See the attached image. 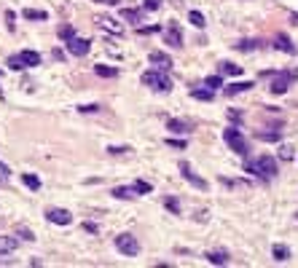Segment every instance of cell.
<instances>
[{
    "label": "cell",
    "mask_w": 298,
    "mask_h": 268,
    "mask_svg": "<svg viewBox=\"0 0 298 268\" xmlns=\"http://www.w3.org/2000/svg\"><path fill=\"white\" fill-rule=\"evenodd\" d=\"M19 247V236H0V255H9Z\"/></svg>",
    "instance_id": "ac0fdd59"
},
{
    "label": "cell",
    "mask_w": 298,
    "mask_h": 268,
    "mask_svg": "<svg viewBox=\"0 0 298 268\" xmlns=\"http://www.w3.org/2000/svg\"><path fill=\"white\" fill-rule=\"evenodd\" d=\"M22 17L30 19V22H46V19H49V14L38 11V9H25V11H22Z\"/></svg>",
    "instance_id": "cb8c5ba5"
},
{
    "label": "cell",
    "mask_w": 298,
    "mask_h": 268,
    "mask_svg": "<svg viewBox=\"0 0 298 268\" xmlns=\"http://www.w3.org/2000/svg\"><path fill=\"white\" fill-rule=\"evenodd\" d=\"M148 89H153V91H159V94H167V91H172V78L167 75V70H145L143 73V78H140Z\"/></svg>",
    "instance_id": "7a4b0ae2"
},
{
    "label": "cell",
    "mask_w": 298,
    "mask_h": 268,
    "mask_svg": "<svg viewBox=\"0 0 298 268\" xmlns=\"http://www.w3.org/2000/svg\"><path fill=\"white\" fill-rule=\"evenodd\" d=\"M234 49H239V51H258V49H263V41H239V43H234Z\"/></svg>",
    "instance_id": "7402d4cb"
},
{
    "label": "cell",
    "mask_w": 298,
    "mask_h": 268,
    "mask_svg": "<svg viewBox=\"0 0 298 268\" xmlns=\"http://www.w3.org/2000/svg\"><path fill=\"white\" fill-rule=\"evenodd\" d=\"M148 59H151L159 70H169L172 65H175V62L169 59V54H164V51H151V54H148Z\"/></svg>",
    "instance_id": "8fae6325"
},
{
    "label": "cell",
    "mask_w": 298,
    "mask_h": 268,
    "mask_svg": "<svg viewBox=\"0 0 298 268\" xmlns=\"http://www.w3.org/2000/svg\"><path fill=\"white\" fill-rule=\"evenodd\" d=\"M295 217H298V215H295Z\"/></svg>",
    "instance_id": "c3c4849f"
},
{
    "label": "cell",
    "mask_w": 298,
    "mask_h": 268,
    "mask_svg": "<svg viewBox=\"0 0 298 268\" xmlns=\"http://www.w3.org/2000/svg\"><path fill=\"white\" fill-rule=\"evenodd\" d=\"M191 99H199V102H213L215 99V91L210 86H196L191 89Z\"/></svg>",
    "instance_id": "e0dca14e"
},
{
    "label": "cell",
    "mask_w": 298,
    "mask_h": 268,
    "mask_svg": "<svg viewBox=\"0 0 298 268\" xmlns=\"http://www.w3.org/2000/svg\"><path fill=\"white\" fill-rule=\"evenodd\" d=\"M253 81H239V83H231V86H226V89H223V94H226V97H237V94H242V91H250V89H253Z\"/></svg>",
    "instance_id": "2e32d148"
},
{
    "label": "cell",
    "mask_w": 298,
    "mask_h": 268,
    "mask_svg": "<svg viewBox=\"0 0 298 268\" xmlns=\"http://www.w3.org/2000/svg\"><path fill=\"white\" fill-rule=\"evenodd\" d=\"M177 169H180V175H183L185 183H191L193 188H199V191H207V180H202L199 175H196L188 161H180V164H177Z\"/></svg>",
    "instance_id": "52a82bcc"
},
{
    "label": "cell",
    "mask_w": 298,
    "mask_h": 268,
    "mask_svg": "<svg viewBox=\"0 0 298 268\" xmlns=\"http://www.w3.org/2000/svg\"><path fill=\"white\" fill-rule=\"evenodd\" d=\"M221 73L223 75H242V67L239 65H231V62H221Z\"/></svg>",
    "instance_id": "4316f807"
},
{
    "label": "cell",
    "mask_w": 298,
    "mask_h": 268,
    "mask_svg": "<svg viewBox=\"0 0 298 268\" xmlns=\"http://www.w3.org/2000/svg\"><path fill=\"white\" fill-rule=\"evenodd\" d=\"M223 140H226V145L231 148L237 156H242V159H247V153H250V145H247V140L242 137V131L237 129V126H231V129H226L223 131Z\"/></svg>",
    "instance_id": "3957f363"
},
{
    "label": "cell",
    "mask_w": 298,
    "mask_h": 268,
    "mask_svg": "<svg viewBox=\"0 0 298 268\" xmlns=\"http://www.w3.org/2000/svg\"><path fill=\"white\" fill-rule=\"evenodd\" d=\"M135 191L137 193H151L153 188H151V183H145V180H135Z\"/></svg>",
    "instance_id": "d6a6232c"
},
{
    "label": "cell",
    "mask_w": 298,
    "mask_h": 268,
    "mask_svg": "<svg viewBox=\"0 0 298 268\" xmlns=\"http://www.w3.org/2000/svg\"><path fill=\"white\" fill-rule=\"evenodd\" d=\"M188 22H191L193 27H199V30L207 25V22H205V14H202V11H191V14H188Z\"/></svg>",
    "instance_id": "484cf974"
},
{
    "label": "cell",
    "mask_w": 298,
    "mask_h": 268,
    "mask_svg": "<svg viewBox=\"0 0 298 268\" xmlns=\"http://www.w3.org/2000/svg\"><path fill=\"white\" fill-rule=\"evenodd\" d=\"M274 49H279V51H285V54H295L298 49L293 46V41H290V38L285 35V33H277V38H274Z\"/></svg>",
    "instance_id": "7c38bea8"
},
{
    "label": "cell",
    "mask_w": 298,
    "mask_h": 268,
    "mask_svg": "<svg viewBox=\"0 0 298 268\" xmlns=\"http://www.w3.org/2000/svg\"><path fill=\"white\" fill-rule=\"evenodd\" d=\"M94 25L97 27H111L116 35H121V27L116 25V19H111V17H94Z\"/></svg>",
    "instance_id": "44dd1931"
},
{
    "label": "cell",
    "mask_w": 298,
    "mask_h": 268,
    "mask_svg": "<svg viewBox=\"0 0 298 268\" xmlns=\"http://www.w3.org/2000/svg\"><path fill=\"white\" fill-rule=\"evenodd\" d=\"M145 17V9H121V19L124 22H132V25L140 27V22Z\"/></svg>",
    "instance_id": "9a60e30c"
},
{
    "label": "cell",
    "mask_w": 298,
    "mask_h": 268,
    "mask_svg": "<svg viewBox=\"0 0 298 268\" xmlns=\"http://www.w3.org/2000/svg\"><path fill=\"white\" fill-rule=\"evenodd\" d=\"M229 121L239 126V123H242V113H239V110H234V107H231V110H229Z\"/></svg>",
    "instance_id": "ab89813d"
},
{
    "label": "cell",
    "mask_w": 298,
    "mask_h": 268,
    "mask_svg": "<svg viewBox=\"0 0 298 268\" xmlns=\"http://www.w3.org/2000/svg\"><path fill=\"white\" fill-rule=\"evenodd\" d=\"M14 19H17V14H14V11H6V25H9V30H14Z\"/></svg>",
    "instance_id": "b9f144b4"
},
{
    "label": "cell",
    "mask_w": 298,
    "mask_h": 268,
    "mask_svg": "<svg viewBox=\"0 0 298 268\" xmlns=\"http://www.w3.org/2000/svg\"><path fill=\"white\" fill-rule=\"evenodd\" d=\"M221 83H223V81H221V75H207V78H205V86H210L213 91H215Z\"/></svg>",
    "instance_id": "836d02e7"
},
{
    "label": "cell",
    "mask_w": 298,
    "mask_h": 268,
    "mask_svg": "<svg viewBox=\"0 0 298 268\" xmlns=\"http://www.w3.org/2000/svg\"><path fill=\"white\" fill-rule=\"evenodd\" d=\"M167 129L175 131V134H191L193 123L185 121V118H169V121H167Z\"/></svg>",
    "instance_id": "30bf717a"
},
{
    "label": "cell",
    "mask_w": 298,
    "mask_h": 268,
    "mask_svg": "<svg viewBox=\"0 0 298 268\" xmlns=\"http://www.w3.org/2000/svg\"><path fill=\"white\" fill-rule=\"evenodd\" d=\"M164 27H156V25H151V27H137V33L140 35H153V33H161Z\"/></svg>",
    "instance_id": "8d00e7d4"
},
{
    "label": "cell",
    "mask_w": 298,
    "mask_h": 268,
    "mask_svg": "<svg viewBox=\"0 0 298 268\" xmlns=\"http://www.w3.org/2000/svg\"><path fill=\"white\" fill-rule=\"evenodd\" d=\"M83 228H86V231H89V233H97V231H100V228L94 225V223H83Z\"/></svg>",
    "instance_id": "f6af8a7d"
},
{
    "label": "cell",
    "mask_w": 298,
    "mask_h": 268,
    "mask_svg": "<svg viewBox=\"0 0 298 268\" xmlns=\"http://www.w3.org/2000/svg\"><path fill=\"white\" fill-rule=\"evenodd\" d=\"M9 177H11V169L6 167L3 161H0V188H6V185H9Z\"/></svg>",
    "instance_id": "4dcf8cb0"
},
{
    "label": "cell",
    "mask_w": 298,
    "mask_h": 268,
    "mask_svg": "<svg viewBox=\"0 0 298 268\" xmlns=\"http://www.w3.org/2000/svg\"><path fill=\"white\" fill-rule=\"evenodd\" d=\"M113 196H116V199H135V196H140V193L135 191V185H132V188L119 185V188H113Z\"/></svg>",
    "instance_id": "603a6c76"
},
{
    "label": "cell",
    "mask_w": 298,
    "mask_h": 268,
    "mask_svg": "<svg viewBox=\"0 0 298 268\" xmlns=\"http://www.w3.org/2000/svg\"><path fill=\"white\" fill-rule=\"evenodd\" d=\"M271 255H274L277 263H285V260H290V247H287V244H274Z\"/></svg>",
    "instance_id": "ffe728a7"
},
{
    "label": "cell",
    "mask_w": 298,
    "mask_h": 268,
    "mask_svg": "<svg viewBox=\"0 0 298 268\" xmlns=\"http://www.w3.org/2000/svg\"><path fill=\"white\" fill-rule=\"evenodd\" d=\"M0 99H3V91H0Z\"/></svg>",
    "instance_id": "7dc6e473"
},
{
    "label": "cell",
    "mask_w": 298,
    "mask_h": 268,
    "mask_svg": "<svg viewBox=\"0 0 298 268\" xmlns=\"http://www.w3.org/2000/svg\"><path fill=\"white\" fill-rule=\"evenodd\" d=\"M57 35H59V41H70V38H75V30H73V25H59Z\"/></svg>",
    "instance_id": "d4e9b609"
},
{
    "label": "cell",
    "mask_w": 298,
    "mask_h": 268,
    "mask_svg": "<svg viewBox=\"0 0 298 268\" xmlns=\"http://www.w3.org/2000/svg\"><path fill=\"white\" fill-rule=\"evenodd\" d=\"M116 249L127 257H137L140 255V241L132 233H119L116 236Z\"/></svg>",
    "instance_id": "277c9868"
},
{
    "label": "cell",
    "mask_w": 298,
    "mask_h": 268,
    "mask_svg": "<svg viewBox=\"0 0 298 268\" xmlns=\"http://www.w3.org/2000/svg\"><path fill=\"white\" fill-rule=\"evenodd\" d=\"M9 67H11V70H25L27 65L22 62V57H19V54H14V57H9Z\"/></svg>",
    "instance_id": "1f68e13d"
},
{
    "label": "cell",
    "mask_w": 298,
    "mask_h": 268,
    "mask_svg": "<svg viewBox=\"0 0 298 268\" xmlns=\"http://www.w3.org/2000/svg\"><path fill=\"white\" fill-rule=\"evenodd\" d=\"M22 183H25L30 191H41V180H38L35 175H22Z\"/></svg>",
    "instance_id": "83f0119b"
},
{
    "label": "cell",
    "mask_w": 298,
    "mask_h": 268,
    "mask_svg": "<svg viewBox=\"0 0 298 268\" xmlns=\"http://www.w3.org/2000/svg\"><path fill=\"white\" fill-rule=\"evenodd\" d=\"M164 207H167L172 215H180V201L175 199V196H167V199H164Z\"/></svg>",
    "instance_id": "f546056e"
},
{
    "label": "cell",
    "mask_w": 298,
    "mask_h": 268,
    "mask_svg": "<svg viewBox=\"0 0 298 268\" xmlns=\"http://www.w3.org/2000/svg\"><path fill=\"white\" fill-rule=\"evenodd\" d=\"M17 236H22L25 241H35V236H33V231H30V228H19Z\"/></svg>",
    "instance_id": "f35d334b"
},
{
    "label": "cell",
    "mask_w": 298,
    "mask_h": 268,
    "mask_svg": "<svg viewBox=\"0 0 298 268\" xmlns=\"http://www.w3.org/2000/svg\"><path fill=\"white\" fill-rule=\"evenodd\" d=\"M78 110H81V113H94V110H100V105H81Z\"/></svg>",
    "instance_id": "7bdbcfd3"
},
{
    "label": "cell",
    "mask_w": 298,
    "mask_h": 268,
    "mask_svg": "<svg viewBox=\"0 0 298 268\" xmlns=\"http://www.w3.org/2000/svg\"><path fill=\"white\" fill-rule=\"evenodd\" d=\"M143 9H145V11H159V9H161V0H145Z\"/></svg>",
    "instance_id": "74e56055"
},
{
    "label": "cell",
    "mask_w": 298,
    "mask_h": 268,
    "mask_svg": "<svg viewBox=\"0 0 298 268\" xmlns=\"http://www.w3.org/2000/svg\"><path fill=\"white\" fill-rule=\"evenodd\" d=\"M94 73L103 75V78H116V75H119V70H116V67H105V65H97V67H94Z\"/></svg>",
    "instance_id": "f1b7e54d"
},
{
    "label": "cell",
    "mask_w": 298,
    "mask_h": 268,
    "mask_svg": "<svg viewBox=\"0 0 298 268\" xmlns=\"http://www.w3.org/2000/svg\"><path fill=\"white\" fill-rule=\"evenodd\" d=\"M167 145L175 148V151H185V140H172V137H167Z\"/></svg>",
    "instance_id": "d590c367"
},
{
    "label": "cell",
    "mask_w": 298,
    "mask_h": 268,
    "mask_svg": "<svg viewBox=\"0 0 298 268\" xmlns=\"http://www.w3.org/2000/svg\"><path fill=\"white\" fill-rule=\"evenodd\" d=\"M129 151H132L129 145H127V148H116V145H113V148H108V153H111V156H121V153H129Z\"/></svg>",
    "instance_id": "60d3db41"
},
{
    "label": "cell",
    "mask_w": 298,
    "mask_h": 268,
    "mask_svg": "<svg viewBox=\"0 0 298 268\" xmlns=\"http://www.w3.org/2000/svg\"><path fill=\"white\" fill-rule=\"evenodd\" d=\"M205 260H207V263H213V265H226V263L231 260V255H229L226 249H215V252L210 249L207 255H205Z\"/></svg>",
    "instance_id": "5bb4252c"
},
{
    "label": "cell",
    "mask_w": 298,
    "mask_h": 268,
    "mask_svg": "<svg viewBox=\"0 0 298 268\" xmlns=\"http://www.w3.org/2000/svg\"><path fill=\"white\" fill-rule=\"evenodd\" d=\"M279 156H282V159H285V161L295 159V153H293V148H290V145H282V148H279Z\"/></svg>",
    "instance_id": "e575fe53"
},
{
    "label": "cell",
    "mask_w": 298,
    "mask_h": 268,
    "mask_svg": "<svg viewBox=\"0 0 298 268\" xmlns=\"http://www.w3.org/2000/svg\"><path fill=\"white\" fill-rule=\"evenodd\" d=\"M46 220L54 225H70L73 223V215H70L67 209H57V207H51V209H46Z\"/></svg>",
    "instance_id": "9c48e42d"
},
{
    "label": "cell",
    "mask_w": 298,
    "mask_h": 268,
    "mask_svg": "<svg viewBox=\"0 0 298 268\" xmlns=\"http://www.w3.org/2000/svg\"><path fill=\"white\" fill-rule=\"evenodd\" d=\"M298 78V70H282V73H277L274 75V81H271V86H269V91L271 94H285L287 89H290V83H293Z\"/></svg>",
    "instance_id": "5b68a950"
},
{
    "label": "cell",
    "mask_w": 298,
    "mask_h": 268,
    "mask_svg": "<svg viewBox=\"0 0 298 268\" xmlns=\"http://www.w3.org/2000/svg\"><path fill=\"white\" fill-rule=\"evenodd\" d=\"M51 57H54V59H57V62H59V59H62V62H65V54H62L59 49H54V51H51Z\"/></svg>",
    "instance_id": "ee69618b"
},
{
    "label": "cell",
    "mask_w": 298,
    "mask_h": 268,
    "mask_svg": "<svg viewBox=\"0 0 298 268\" xmlns=\"http://www.w3.org/2000/svg\"><path fill=\"white\" fill-rule=\"evenodd\" d=\"M94 3H108V0H94Z\"/></svg>",
    "instance_id": "bcb514c9"
},
{
    "label": "cell",
    "mask_w": 298,
    "mask_h": 268,
    "mask_svg": "<svg viewBox=\"0 0 298 268\" xmlns=\"http://www.w3.org/2000/svg\"><path fill=\"white\" fill-rule=\"evenodd\" d=\"M161 33H164V43H169L172 49H183V30H180L177 22H169Z\"/></svg>",
    "instance_id": "8992f818"
},
{
    "label": "cell",
    "mask_w": 298,
    "mask_h": 268,
    "mask_svg": "<svg viewBox=\"0 0 298 268\" xmlns=\"http://www.w3.org/2000/svg\"><path fill=\"white\" fill-rule=\"evenodd\" d=\"M271 131H255V140H261V143H277V140L282 137V123L277 126H269Z\"/></svg>",
    "instance_id": "4fadbf2b"
},
{
    "label": "cell",
    "mask_w": 298,
    "mask_h": 268,
    "mask_svg": "<svg viewBox=\"0 0 298 268\" xmlns=\"http://www.w3.org/2000/svg\"><path fill=\"white\" fill-rule=\"evenodd\" d=\"M67 51L73 54V57H86V54L91 51V41H86V38H70Z\"/></svg>",
    "instance_id": "ba28073f"
},
{
    "label": "cell",
    "mask_w": 298,
    "mask_h": 268,
    "mask_svg": "<svg viewBox=\"0 0 298 268\" xmlns=\"http://www.w3.org/2000/svg\"><path fill=\"white\" fill-rule=\"evenodd\" d=\"M19 57H22V62H25L27 67H38V65H41V54H38V51L25 49V51H19Z\"/></svg>",
    "instance_id": "d6986e66"
},
{
    "label": "cell",
    "mask_w": 298,
    "mask_h": 268,
    "mask_svg": "<svg viewBox=\"0 0 298 268\" xmlns=\"http://www.w3.org/2000/svg\"><path fill=\"white\" fill-rule=\"evenodd\" d=\"M245 172H250V175H255L258 180H263V183H269V180L277 177L279 172V164L274 156H258V159H247L245 161Z\"/></svg>",
    "instance_id": "6da1fadb"
}]
</instances>
